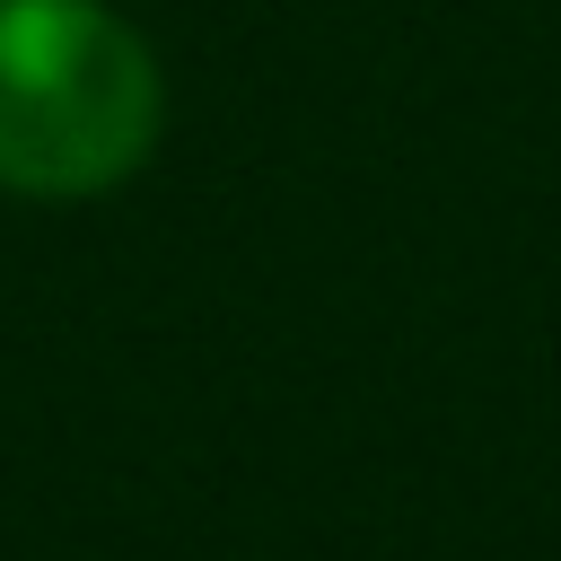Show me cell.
<instances>
[{
	"label": "cell",
	"mask_w": 561,
	"mask_h": 561,
	"mask_svg": "<svg viewBox=\"0 0 561 561\" xmlns=\"http://www.w3.org/2000/svg\"><path fill=\"white\" fill-rule=\"evenodd\" d=\"M167 79L105 0H0V193L88 202L149 167Z\"/></svg>",
	"instance_id": "1"
}]
</instances>
